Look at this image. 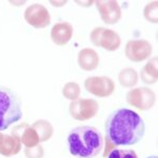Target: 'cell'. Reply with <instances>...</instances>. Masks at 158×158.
I'll list each match as a JSON object with an SVG mask.
<instances>
[{
  "label": "cell",
  "mask_w": 158,
  "mask_h": 158,
  "mask_svg": "<svg viewBox=\"0 0 158 158\" xmlns=\"http://www.w3.org/2000/svg\"><path fill=\"white\" fill-rule=\"evenodd\" d=\"M106 134L116 146H133L146 133V123L138 113L131 109L120 108L110 114L106 121Z\"/></svg>",
  "instance_id": "1"
},
{
  "label": "cell",
  "mask_w": 158,
  "mask_h": 158,
  "mask_svg": "<svg viewBox=\"0 0 158 158\" xmlns=\"http://www.w3.org/2000/svg\"><path fill=\"white\" fill-rule=\"evenodd\" d=\"M69 150L73 156L93 158L101 152L103 137L94 127L80 126L74 128L68 136Z\"/></svg>",
  "instance_id": "2"
},
{
  "label": "cell",
  "mask_w": 158,
  "mask_h": 158,
  "mask_svg": "<svg viewBox=\"0 0 158 158\" xmlns=\"http://www.w3.org/2000/svg\"><path fill=\"white\" fill-rule=\"evenodd\" d=\"M21 101L11 89L0 86V131L9 129L21 119Z\"/></svg>",
  "instance_id": "3"
},
{
  "label": "cell",
  "mask_w": 158,
  "mask_h": 158,
  "mask_svg": "<svg viewBox=\"0 0 158 158\" xmlns=\"http://www.w3.org/2000/svg\"><path fill=\"white\" fill-rule=\"evenodd\" d=\"M24 19L30 25L41 29L47 27L51 22V15L45 6L41 4H32L25 10Z\"/></svg>",
  "instance_id": "4"
},
{
  "label": "cell",
  "mask_w": 158,
  "mask_h": 158,
  "mask_svg": "<svg viewBox=\"0 0 158 158\" xmlns=\"http://www.w3.org/2000/svg\"><path fill=\"white\" fill-rule=\"evenodd\" d=\"M73 35V27L69 22L56 23L51 31V38L57 45H64L70 41Z\"/></svg>",
  "instance_id": "5"
},
{
  "label": "cell",
  "mask_w": 158,
  "mask_h": 158,
  "mask_svg": "<svg viewBox=\"0 0 158 158\" xmlns=\"http://www.w3.org/2000/svg\"><path fill=\"white\" fill-rule=\"evenodd\" d=\"M95 103L91 100H76L71 103L70 106V113L73 118L83 120L92 117V109L91 106Z\"/></svg>",
  "instance_id": "6"
},
{
  "label": "cell",
  "mask_w": 158,
  "mask_h": 158,
  "mask_svg": "<svg viewBox=\"0 0 158 158\" xmlns=\"http://www.w3.org/2000/svg\"><path fill=\"white\" fill-rule=\"evenodd\" d=\"M78 63L82 70H94L98 64V55L95 51L91 49H85L80 51L78 55Z\"/></svg>",
  "instance_id": "7"
},
{
  "label": "cell",
  "mask_w": 158,
  "mask_h": 158,
  "mask_svg": "<svg viewBox=\"0 0 158 158\" xmlns=\"http://www.w3.org/2000/svg\"><path fill=\"white\" fill-rule=\"evenodd\" d=\"M20 139L16 136H4L0 144V154L4 156H12L20 151Z\"/></svg>",
  "instance_id": "8"
},
{
  "label": "cell",
  "mask_w": 158,
  "mask_h": 158,
  "mask_svg": "<svg viewBox=\"0 0 158 158\" xmlns=\"http://www.w3.org/2000/svg\"><path fill=\"white\" fill-rule=\"evenodd\" d=\"M33 129L36 131L40 141H47L53 135V127L47 120H38L34 123Z\"/></svg>",
  "instance_id": "9"
},
{
  "label": "cell",
  "mask_w": 158,
  "mask_h": 158,
  "mask_svg": "<svg viewBox=\"0 0 158 158\" xmlns=\"http://www.w3.org/2000/svg\"><path fill=\"white\" fill-rule=\"evenodd\" d=\"M20 139H21V141L23 142L27 148L37 146L38 142H39V137H38L36 131L33 128H27V130L23 131Z\"/></svg>",
  "instance_id": "10"
},
{
  "label": "cell",
  "mask_w": 158,
  "mask_h": 158,
  "mask_svg": "<svg viewBox=\"0 0 158 158\" xmlns=\"http://www.w3.org/2000/svg\"><path fill=\"white\" fill-rule=\"evenodd\" d=\"M62 93L65 98L71 99V100H75L79 96L80 89H79V85H76L75 82H69L63 86Z\"/></svg>",
  "instance_id": "11"
},
{
  "label": "cell",
  "mask_w": 158,
  "mask_h": 158,
  "mask_svg": "<svg viewBox=\"0 0 158 158\" xmlns=\"http://www.w3.org/2000/svg\"><path fill=\"white\" fill-rule=\"evenodd\" d=\"M108 158H137V154L130 149H114Z\"/></svg>",
  "instance_id": "12"
},
{
  "label": "cell",
  "mask_w": 158,
  "mask_h": 158,
  "mask_svg": "<svg viewBox=\"0 0 158 158\" xmlns=\"http://www.w3.org/2000/svg\"><path fill=\"white\" fill-rule=\"evenodd\" d=\"M24 154L27 158H42L44 152H43V148L37 144L35 147L27 148L24 151Z\"/></svg>",
  "instance_id": "13"
},
{
  "label": "cell",
  "mask_w": 158,
  "mask_h": 158,
  "mask_svg": "<svg viewBox=\"0 0 158 158\" xmlns=\"http://www.w3.org/2000/svg\"><path fill=\"white\" fill-rule=\"evenodd\" d=\"M3 135H2L1 133H0V144H1L2 143V141H3Z\"/></svg>",
  "instance_id": "14"
},
{
  "label": "cell",
  "mask_w": 158,
  "mask_h": 158,
  "mask_svg": "<svg viewBox=\"0 0 158 158\" xmlns=\"http://www.w3.org/2000/svg\"><path fill=\"white\" fill-rule=\"evenodd\" d=\"M147 158H157V156H149V157H147Z\"/></svg>",
  "instance_id": "15"
}]
</instances>
